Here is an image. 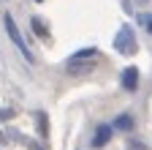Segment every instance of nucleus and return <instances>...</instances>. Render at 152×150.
<instances>
[{
    "mask_svg": "<svg viewBox=\"0 0 152 150\" xmlns=\"http://www.w3.org/2000/svg\"><path fill=\"white\" fill-rule=\"evenodd\" d=\"M35 3H41V0H35Z\"/></svg>",
    "mask_w": 152,
    "mask_h": 150,
    "instance_id": "nucleus-11",
    "label": "nucleus"
},
{
    "mask_svg": "<svg viewBox=\"0 0 152 150\" xmlns=\"http://www.w3.org/2000/svg\"><path fill=\"white\" fill-rule=\"evenodd\" d=\"M139 22H141V25H144V27H147V30L152 33V16H147V14H141V16H139Z\"/></svg>",
    "mask_w": 152,
    "mask_h": 150,
    "instance_id": "nucleus-8",
    "label": "nucleus"
},
{
    "mask_svg": "<svg viewBox=\"0 0 152 150\" xmlns=\"http://www.w3.org/2000/svg\"><path fill=\"white\" fill-rule=\"evenodd\" d=\"M111 126H117V128H122V131H130V128H133V117H130V115H120Z\"/></svg>",
    "mask_w": 152,
    "mask_h": 150,
    "instance_id": "nucleus-7",
    "label": "nucleus"
},
{
    "mask_svg": "<svg viewBox=\"0 0 152 150\" xmlns=\"http://www.w3.org/2000/svg\"><path fill=\"white\" fill-rule=\"evenodd\" d=\"M30 25H33V30H35L38 35H41V38H46V41L52 38V35H49V27H46L41 19H38V16H33V22H30Z\"/></svg>",
    "mask_w": 152,
    "mask_h": 150,
    "instance_id": "nucleus-6",
    "label": "nucleus"
},
{
    "mask_svg": "<svg viewBox=\"0 0 152 150\" xmlns=\"http://www.w3.org/2000/svg\"><path fill=\"white\" fill-rule=\"evenodd\" d=\"M114 49L120 55H136L139 52V44H136V33L130 27H120L117 38H114Z\"/></svg>",
    "mask_w": 152,
    "mask_h": 150,
    "instance_id": "nucleus-3",
    "label": "nucleus"
},
{
    "mask_svg": "<svg viewBox=\"0 0 152 150\" xmlns=\"http://www.w3.org/2000/svg\"><path fill=\"white\" fill-rule=\"evenodd\" d=\"M109 139H111V126H109V123H101L98 128H95V137H92V147H103Z\"/></svg>",
    "mask_w": 152,
    "mask_h": 150,
    "instance_id": "nucleus-5",
    "label": "nucleus"
},
{
    "mask_svg": "<svg viewBox=\"0 0 152 150\" xmlns=\"http://www.w3.org/2000/svg\"><path fill=\"white\" fill-rule=\"evenodd\" d=\"M98 58H101V52H98V49L76 52V55H71V58H68L65 71H68V74H87V71H92L95 66H98Z\"/></svg>",
    "mask_w": 152,
    "mask_h": 150,
    "instance_id": "nucleus-1",
    "label": "nucleus"
},
{
    "mask_svg": "<svg viewBox=\"0 0 152 150\" xmlns=\"http://www.w3.org/2000/svg\"><path fill=\"white\" fill-rule=\"evenodd\" d=\"M122 87L130 90V93L139 87V68H136V66H128V68L122 71Z\"/></svg>",
    "mask_w": 152,
    "mask_h": 150,
    "instance_id": "nucleus-4",
    "label": "nucleus"
},
{
    "mask_svg": "<svg viewBox=\"0 0 152 150\" xmlns=\"http://www.w3.org/2000/svg\"><path fill=\"white\" fill-rule=\"evenodd\" d=\"M38 131H41V137H46V115H38Z\"/></svg>",
    "mask_w": 152,
    "mask_h": 150,
    "instance_id": "nucleus-9",
    "label": "nucleus"
},
{
    "mask_svg": "<svg viewBox=\"0 0 152 150\" xmlns=\"http://www.w3.org/2000/svg\"><path fill=\"white\" fill-rule=\"evenodd\" d=\"M3 22H6V33H8V38L14 41V47L25 55V60H27V63H33V52L27 49V44H25V38H22V33H19V27H16V22H14V16L6 14V16H3Z\"/></svg>",
    "mask_w": 152,
    "mask_h": 150,
    "instance_id": "nucleus-2",
    "label": "nucleus"
},
{
    "mask_svg": "<svg viewBox=\"0 0 152 150\" xmlns=\"http://www.w3.org/2000/svg\"><path fill=\"white\" fill-rule=\"evenodd\" d=\"M136 3H147V0H136Z\"/></svg>",
    "mask_w": 152,
    "mask_h": 150,
    "instance_id": "nucleus-10",
    "label": "nucleus"
}]
</instances>
